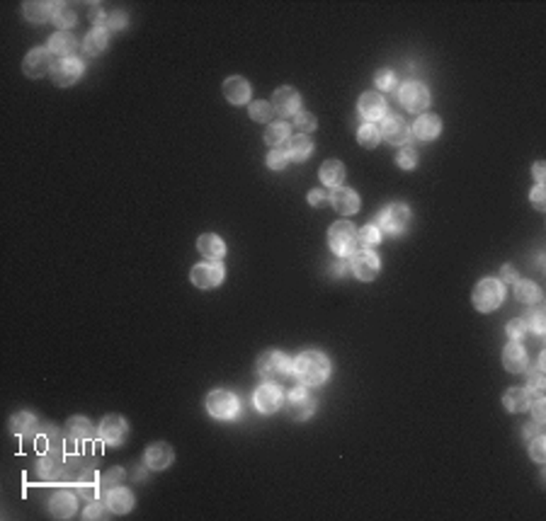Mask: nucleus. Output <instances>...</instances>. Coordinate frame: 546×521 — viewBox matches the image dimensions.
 Masks as SVG:
<instances>
[{"label":"nucleus","mask_w":546,"mask_h":521,"mask_svg":"<svg viewBox=\"0 0 546 521\" xmlns=\"http://www.w3.org/2000/svg\"><path fill=\"white\" fill-rule=\"evenodd\" d=\"M316 117L311 114V112H299V114H294V126H297L301 134H308V131L316 129Z\"/></svg>","instance_id":"44"},{"label":"nucleus","mask_w":546,"mask_h":521,"mask_svg":"<svg viewBox=\"0 0 546 521\" xmlns=\"http://www.w3.org/2000/svg\"><path fill=\"white\" fill-rule=\"evenodd\" d=\"M37 473L44 483H63L66 480V456L58 449L44 451L37 461Z\"/></svg>","instance_id":"5"},{"label":"nucleus","mask_w":546,"mask_h":521,"mask_svg":"<svg viewBox=\"0 0 546 521\" xmlns=\"http://www.w3.org/2000/svg\"><path fill=\"white\" fill-rule=\"evenodd\" d=\"M248 112H250V119L260 121V124H272V119H274V107H272V102L258 100V102H253V105L248 107Z\"/></svg>","instance_id":"38"},{"label":"nucleus","mask_w":546,"mask_h":521,"mask_svg":"<svg viewBox=\"0 0 546 521\" xmlns=\"http://www.w3.org/2000/svg\"><path fill=\"white\" fill-rule=\"evenodd\" d=\"M224 267L219 262H199L192 269L190 279L197 289H216L224 282Z\"/></svg>","instance_id":"15"},{"label":"nucleus","mask_w":546,"mask_h":521,"mask_svg":"<svg viewBox=\"0 0 546 521\" xmlns=\"http://www.w3.org/2000/svg\"><path fill=\"white\" fill-rule=\"evenodd\" d=\"M272 107L277 114L282 117H294L301 112V97H299V92L294 90V87H279L277 92H274L272 97Z\"/></svg>","instance_id":"19"},{"label":"nucleus","mask_w":546,"mask_h":521,"mask_svg":"<svg viewBox=\"0 0 546 521\" xmlns=\"http://www.w3.org/2000/svg\"><path fill=\"white\" fill-rule=\"evenodd\" d=\"M311 153H313V144H311V139H308L306 134H299V136H294V139L289 141L287 155H289V160H294V163H304V160H306Z\"/></svg>","instance_id":"33"},{"label":"nucleus","mask_w":546,"mask_h":521,"mask_svg":"<svg viewBox=\"0 0 546 521\" xmlns=\"http://www.w3.org/2000/svg\"><path fill=\"white\" fill-rule=\"evenodd\" d=\"M83 71H85V66H83V61H78V58H73V56L58 58L51 68V80L56 83L58 87H68L83 76Z\"/></svg>","instance_id":"14"},{"label":"nucleus","mask_w":546,"mask_h":521,"mask_svg":"<svg viewBox=\"0 0 546 521\" xmlns=\"http://www.w3.org/2000/svg\"><path fill=\"white\" fill-rule=\"evenodd\" d=\"M328 245L340 257H352L357 253V248H360V243H357V228L350 221H336L328 228Z\"/></svg>","instance_id":"3"},{"label":"nucleus","mask_w":546,"mask_h":521,"mask_svg":"<svg viewBox=\"0 0 546 521\" xmlns=\"http://www.w3.org/2000/svg\"><path fill=\"white\" fill-rule=\"evenodd\" d=\"M350 269L360 282H372V279H377L379 269H381V259L372 250H357L350 257Z\"/></svg>","instance_id":"12"},{"label":"nucleus","mask_w":546,"mask_h":521,"mask_svg":"<svg viewBox=\"0 0 546 521\" xmlns=\"http://www.w3.org/2000/svg\"><path fill=\"white\" fill-rule=\"evenodd\" d=\"M379 134L381 139H386L391 146H406L411 141V126L406 124V119L398 114L383 117L381 126H379Z\"/></svg>","instance_id":"13"},{"label":"nucleus","mask_w":546,"mask_h":521,"mask_svg":"<svg viewBox=\"0 0 546 521\" xmlns=\"http://www.w3.org/2000/svg\"><path fill=\"white\" fill-rule=\"evenodd\" d=\"M107 509H110V507H107V502L102 504L100 499H92V502L85 507V512H83V517H85V519H107V517H110V514H107Z\"/></svg>","instance_id":"48"},{"label":"nucleus","mask_w":546,"mask_h":521,"mask_svg":"<svg viewBox=\"0 0 546 521\" xmlns=\"http://www.w3.org/2000/svg\"><path fill=\"white\" fill-rule=\"evenodd\" d=\"M377 223H379L377 225L379 230H386V233H391V235H398L408 228V223H411V209H408L406 204H388L386 209L379 214Z\"/></svg>","instance_id":"8"},{"label":"nucleus","mask_w":546,"mask_h":521,"mask_svg":"<svg viewBox=\"0 0 546 521\" xmlns=\"http://www.w3.org/2000/svg\"><path fill=\"white\" fill-rule=\"evenodd\" d=\"M527 332V327H524V321H510L508 323V337L513 342L522 340V335Z\"/></svg>","instance_id":"51"},{"label":"nucleus","mask_w":546,"mask_h":521,"mask_svg":"<svg viewBox=\"0 0 546 521\" xmlns=\"http://www.w3.org/2000/svg\"><path fill=\"white\" fill-rule=\"evenodd\" d=\"M442 131V119L437 114H420L417 117V121L413 124L411 134L415 136V139L420 141H432L437 139Z\"/></svg>","instance_id":"24"},{"label":"nucleus","mask_w":546,"mask_h":521,"mask_svg":"<svg viewBox=\"0 0 546 521\" xmlns=\"http://www.w3.org/2000/svg\"><path fill=\"white\" fill-rule=\"evenodd\" d=\"M294 376L304 386H323L331 376V359L323 352H304L294 361Z\"/></svg>","instance_id":"1"},{"label":"nucleus","mask_w":546,"mask_h":521,"mask_svg":"<svg viewBox=\"0 0 546 521\" xmlns=\"http://www.w3.org/2000/svg\"><path fill=\"white\" fill-rule=\"evenodd\" d=\"M107 44H110V34H107L105 27H92L90 32L85 34V39H83V49H85L90 56L102 53L107 49Z\"/></svg>","instance_id":"31"},{"label":"nucleus","mask_w":546,"mask_h":521,"mask_svg":"<svg viewBox=\"0 0 546 521\" xmlns=\"http://www.w3.org/2000/svg\"><path fill=\"white\" fill-rule=\"evenodd\" d=\"M500 282H518V272H515V267L505 264L503 272H500Z\"/></svg>","instance_id":"57"},{"label":"nucleus","mask_w":546,"mask_h":521,"mask_svg":"<svg viewBox=\"0 0 546 521\" xmlns=\"http://www.w3.org/2000/svg\"><path fill=\"white\" fill-rule=\"evenodd\" d=\"M357 110H360L362 119L367 124H374L377 119H383L386 117V100H383L381 92H362L360 102H357Z\"/></svg>","instance_id":"16"},{"label":"nucleus","mask_w":546,"mask_h":521,"mask_svg":"<svg viewBox=\"0 0 546 521\" xmlns=\"http://www.w3.org/2000/svg\"><path fill=\"white\" fill-rule=\"evenodd\" d=\"M146 459V466L154 470H165L170 463H173L175 459V451L170 444H165V441H158V444H151L149 449H146L144 454Z\"/></svg>","instance_id":"21"},{"label":"nucleus","mask_w":546,"mask_h":521,"mask_svg":"<svg viewBox=\"0 0 546 521\" xmlns=\"http://www.w3.org/2000/svg\"><path fill=\"white\" fill-rule=\"evenodd\" d=\"M357 141L364 148H377L379 141H381V134H379V126L374 124H362L360 131H357Z\"/></svg>","instance_id":"40"},{"label":"nucleus","mask_w":546,"mask_h":521,"mask_svg":"<svg viewBox=\"0 0 546 521\" xmlns=\"http://www.w3.org/2000/svg\"><path fill=\"white\" fill-rule=\"evenodd\" d=\"M10 429H13L17 436H32L34 432L39 429L37 417H34L32 412H17V415H13V420H10Z\"/></svg>","instance_id":"34"},{"label":"nucleus","mask_w":546,"mask_h":521,"mask_svg":"<svg viewBox=\"0 0 546 521\" xmlns=\"http://www.w3.org/2000/svg\"><path fill=\"white\" fill-rule=\"evenodd\" d=\"M78 49V39L71 32H56L49 39V51L58 58H71Z\"/></svg>","instance_id":"28"},{"label":"nucleus","mask_w":546,"mask_h":521,"mask_svg":"<svg viewBox=\"0 0 546 521\" xmlns=\"http://www.w3.org/2000/svg\"><path fill=\"white\" fill-rule=\"evenodd\" d=\"M124 27H126V15L124 12H115V15H110L105 29H115V32H119V29H124Z\"/></svg>","instance_id":"54"},{"label":"nucleus","mask_w":546,"mask_h":521,"mask_svg":"<svg viewBox=\"0 0 546 521\" xmlns=\"http://www.w3.org/2000/svg\"><path fill=\"white\" fill-rule=\"evenodd\" d=\"M331 204L340 216H352L360 211V194L350 187H336L331 189Z\"/></svg>","instance_id":"18"},{"label":"nucleus","mask_w":546,"mask_h":521,"mask_svg":"<svg viewBox=\"0 0 546 521\" xmlns=\"http://www.w3.org/2000/svg\"><path fill=\"white\" fill-rule=\"evenodd\" d=\"M539 427H542V425H539V422H532V425H527V427H524V429H522V434H524V441H532L537 434H542V432H539Z\"/></svg>","instance_id":"56"},{"label":"nucleus","mask_w":546,"mask_h":521,"mask_svg":"<svg viewBox=\"0 0 546 521\" xmlns=\"http://www.w3.org/2000/svg\"><path fill=\"white\" fill-rule=\"evenodd\" d=\"M90 19H92V24H95V27H107V19H110V17H107V12L100 8V5H92Z\"/></svg>","instance_id":"53"},{"label":"nucleus","mask_w":546,"mask_h":521,"mask_svg":"<svg viewBox=\"0 0 546 521\" xmlns=\"http://www.w3.org/2000/svg\"><path fill=\"white\" fill-rule=\"evenodd\" d=\"M126 432H129V427H126L124 417L119 415H107L105 420L100 422V429H97V436H100V441H105V444H122V441L126 439Z\"/></svg>","instance_id":"17"},{"label":"nucleus","mask_w":546,"mask_h":521,"mask_svg":"<svg viewBox=\"0 0 546 521\" xmlns=\"http://www.w3.org/2000/svg\"><path fill=\"white\" fill-rule=\"evenodd\" d=\"M529 410H532V415H534V422H542L546 420V407H544V395H542V391H537L532 395V402H529Z\"/></svg>","instance_id":"49"},{"label":"nucleus","mask_w":546,"mask_h":521,"mask_svg":"<svg viewBox=\"0 0 546 521\" xmlns=\"http://www.w3.org/2000/svg\"><path fill=\"white\" fill-rule=\"evenodd\" d=\"M122 480H124V468H110L100 478V488L112 490V488H117V485H122Z\"/></svg>","instance_id":"43"},{"label":"nucleus","mask_w":546,"mask_h":521,"mask_svg":"<svg viewBox=\"0 0 546 521\" xmlns=\"http://www.w3.org/2000/svg\"><path fill=\"white\" fill-rule=\"evenodd\" d=\"M308 201H311V206H326V204H331V191H326V189H313V191H308Z\"/></svg>","instance_id":"52"},{"label":"nucleus","mask_w":546,"mask_h":521,"mask_svg":"<svg viewBox=\"0 0 546 521\" xmlns=\"http://www.w3.org/2000/svg\"><path fill=\"white\" fill-rule=\"evenodd\" d=\"M529 454H532V459L537 461V463H544L546 461V436L544 434L534 436L532 444H529Z\"/></svg>","instance_id":"47"},{"label":"nucleus","mask_w":546,"mask_h":521,"mask_svg":"<svg viewBox=\"0 0 546 521\" xmlns=\"http://www.w3.org/2000/svg\"><path fill=\"white\" fill-rule=\"evenodd\" d=\"M374 83H377L379 90H393L396 76H393L391 68H381V71H377V76H374Z\"/></svg>","instance_id":"46"},{"label":"nucleus","mask_w":546,"mask_h":521,"mask_svg":"<svg viewBox=\"0 0 546 521\" xmlns=\"http://www.w3.org/2000/svg\"><path fill=\"white\" fill-rule=\"evenodd\" d=\"M357 243H360L362 250H372L381 243V230L377 225H364V228L357 230Z\"/></svg>","instance_id":"39"},{"label":"nucleus","mask_w":546,"mask_h":521,"mask_svg":"<svg viewBox=\"0 0 546 521\" xmlns=\"http://www.w3.org/2000/svg\"><path fill=\"white\" fill-rule=\"evenodd\" d=\"M107 507H110L112 514L131 512V507H134V495H131V490L122 488V485L107 490Z\"/></svg>","instance_id":"26"},{"label":"nucleus","mask_w":546,"mask_h":521,"mask_svg":"<svg viewBox=\"0 0 546 521\" xmlns=\"http://www.w3.org/2000/svg\"><path fill=\"white\" fill-rule=\"evenodd\" d=\"M51 19L61 32H68V27H73V24L78 22V15L68 3H53V17Z\"/></svg>","instance_id":"35"},{"label":"nucleus","mask_w":546,"mask_h":521,"mask_svg":"<svg viewBox=\"0 0 546 521\" xmlns=\"http://www.w3.org/2000/svg\"><path fill=\"white\" fill-rule=\"evenodd\" d=\"M544 359H546V354H542V361H539V366L537 368H524L527 371V383H529V391H542L544 388V373H542V368H544Z\"/></svg>","instance_id":"41"},{"label":"nucleus","mask_w":546,"mask_h":521,"mask_svg":"<svg viewBox=\"0 0 546 521\" xmlns=\"http://www.w3.org/2000/svg\"><path fill=\"white\" fill-rule=\"evenodd\" d=\"M544 311H534L532 316L524 321V327L532 332H537V335H544Z\"/></svg>","instance_id":"50"},{"label":"nucleus","mask_w":546,"mask_h":521,"mask_svg":"<svg viewBox=\"0 0 546 521\" xmlns=\"http://www.w3.org/2000/svg\"><path fill=\"white\" fill-rule=\"evenodd\" d=\"M503 366L508 368L510 373H522L524 368L529 366L527 352L520 342H510L508 347L503 349Z\"/></svg>","instance_id":"25"},{"label":"nucleus","mask_w":546,"mask_h":521,"mask_svg":"<svg viewBox=\"0 0 546 521\" xmlns=\"http://www.w3.org/2000/svg\"><path fill=\"white\" fill-rule=\"evenodd\" d=\"M282 402H284L282 388H279L277 383H272V381L263 383V386H260L258 391H255V395H253L255 410L263 412V415H272V412H277L279 407H282Z\"/></svg>","instance_id":"10"},{"label":"nucleus","mask_w":546,"mask_h":521,"mask_svg":"<svg viewBox=\"0 0 546 521\" xmlns=\"http://www.w3.org/2000/svg\"><path fill=\"white\" fill-rule=\"evenodd\" d=\"M197 250L206 259H221L226 255V243L216 233H204L197 240Z\"/></svg>","instance_id":"29"},{"label":"nucleus","mask_w":546,"mask_h":521,"mask_svg":"<svg viewBox=\"0 0 546 521\" xmlns=\"http://www.w3.org/2000/svg\"><path fill=\"white\" fill-rule=\"evenodd\" d=\"M532 204L537 211H544L546 209V199H544V185H537L532 189Z\"/></svg>","instance_id":"55"},{"label":"nucleus","mask_w":546,"mask_h":521,"mask_svg":"<svg viewBox=\"0 0 546 521\" xmlns=\"http://www.w3.org/2000/svg\"><path fill=\"white\" fill-rule=\"evenodd\" d=\"M206 410L216 420H233L240 410V402L233 393L229 391H211L206 395Z\"/></svg>","instance_id":"7"},{"label":"nucleus","mask_w":546,"mask_h":521,"mask_svg":"<svg viewBox=\"0 0 546 521\" xmlns=\"http://www.w3.org/2000/svg\"><path fill=\"white\" fill-rule=\"evenodd\" d=\"M534 177H537V185H544V163H534Z\"/></svg>","instance_id":"58"},{"label":"nucleus","mask_w":546,"mask_h":521,"mask_svg":"<svg viewBox=\"0 0 546 521\" xmlns=\"http://www.w3.org/2000/svg\"><path fill=\"white\" fill-rule=\"evenodd\" d=\"M287 160H289L287 151L272 148V151L267 153V168H270V170H284V168H287Z\"/></svg>","instance_id":"45"},{"label":"nucleus","mask_w":546,"mask_h":521,"mask_svg":"<svg viewBox=\"0 0 546 521\" xmlns=\"http://www.w3.org/2000/svg\"><path fill=\"white\" fill-rule=\"evenodd\" d=\"M76 507H78L76 495L68 493V490H58L49 499V512H51L53 519H71L76 514Z\"/></svg>","instance_id":"20"},{"label":"nucleus","mask_w":546,"mask_h":521,"mask_svg":"<svg viewBox=\"0 0 546 521\" xmlns=\"http://www.w3.org/2000/svg\"><path fill=\"white\" fill-rule=\"evenodd\" d=\"M22 15H24V19H29V22L42 24V22H47L49 17H53V3H42V0L24 3Z\"/></svg>","instance_id":"30"},{"label":"nucleus","mask_w":546,"mask_h":521,"mask_svg":"<svg viewBox=\"0 0 546 521\" xmlns=\"http://www.w3.org/2000/svg\"><path fill=\"white\" fill-rule=\"evenodd\" d=\"M284 410L292 420H308L316 412V400L306 388H294L287 398H284Z\"/></svg>","instance_id":"9"},{"label":"nucleus","mask_w":546,"mask_h":521,"mask_svg":"<svg viewBox=\"0 0 546 521\" xmlns=\"http://www.w3.org/2000/svg\"><path fill=\"white\" fill-rule=\"evenodd\" d=\"M66 439L68 441H78V444H85V441H92L95 439V427L88 422V417H71V420L66 422Z\"/></svg>","instance_id":"22"},{"label":"nucleus","mask_w":546,"mask_h":521,"mask_svg":"<svg viewBox=\"0 0 546 521\" xmlns=\"http://www.w3.org/2000/svg\"><path fill=\"white\" fill-rule=\"evenodd\" d=\"M532 402V391L529 388H508L503 393V405L508 412H527Z\"/></svg>","instance_id":"27"},{"label":"nucleus","mask_w":546,"mask_h":521,"mask_svg":"<svg viewBox=\"0 0 546 521\" xmlns=\"http://www.w3.org/2000/svg\"><path fill=\"white\" fill-rule=\"evenodd\" d=\"M505 298V289L500 279H481L479 284L474 287V293H471V301H474V308L481 313H493L500 308Z\"/></svg>","instance_id":"2"},{"label":"nucleus","mask_w":546,"mask_h":521,"mask_svg":"<svg viewBox=\"0 0 546 521\" xmlns=\"http://www.w3.org/2000/svg\"><path fill=\"white\" fill-rule=\"evenodd\" d=\"M515 298H518L520 303H537L539 298H542V289H539L534 282L518 279V282H515Z\"/></svg>","instance_id":"37"},{"label":"nucleus","mask_w":546,"mask_h":521,"mask_svg":"<svg viewBox=\"0 0 546 521\" xmlns=\"http://www.w3.org/2000/svg\"><path fill=\"white\" fill-rule=\"evenodd\" d=\"M398 100H401V105L406 107L408 112H413V114H422V112L430 107L432 95H430V90H427V85L408 80L406 85L398 90Z\"/></svg>","instance_id":"6"},{"label":"nucleus","mask_w":546,"mask_h":521,"mask_svg":"<svg viewBox=\"0 0 546 521\" xmlns=\"http://www.w3.org/2000/svg\"><path fill=\"white\" fill-rule=\"evenodd\" d=\"M224 97L231 105H245L250 100V83L240 76L226 78L224 80Z\"/></svg>","instance_id":"23"},{"label":"nucleus","mask_w":546,"mask_h":521,"mask_svg":"<svg viewBox=\"0 0 546 521\" xmlns=\"http://www.w3.org/2000/svg\"><path fill=\"white\" fill-rule=\"evenodd\" d=\"M321 182L331 187V189L342 187V182H345V165L340 160H326L321 165Z\"/></svg>","instance_id":"32"},{"label":"nucleus","mask_w":546,"mask_h":521,"mask_svg":"<svg viewBox=\"0 0 546 521\" xmlns=\"http://www.w3.org/2000/svg\"><path fill=\"white\" fill-rule=\"evenodd\" d=\"M289 136H292L289 124H284V121H272V124L267 126V131H265V144L272 146V148H279L282 144H287Z\"/></svg>","instance_id":"36"},{"label":"nucleus","mask_w":546,"mask_h":521,"mask_svg":"<svg viewBox=\"0 0 546 521\" xmlns=\"http://www.w3.org/2000/svg\"><path fill=\"white\" fill-rule=\"evenodd\" d=\"M258 373L265 378V381H272V383L284 381V378H289L294 373V361L284 352H274V349H270V352L260 354Z\"/></svg>","instance_id":"4"},{"label":"nucleus","mask_w":546,"mask_h":521,"mask_svg":"<svg viewBox=\"0 0 546 521\" xmlns=\"http://www.w3.org/2000/svg\"><path fill=\"white\" fill-rule=\"evenodd\" d=\"M396 163L401 165L403 170H413L417 165V153H415V148H411V146H403L401 151H398V155H396Z\"/></svg>","instance_id":"42"},{"label":"nucleus","mask_w":546,"mask_h":521,"mask_svg":"<svg viewBox=\"0 0 546 521\" xmlns=\"http://www.w3.org/2000/svg\"><path fill=\"white\" fill-rule=\"evenodd\" d=\"M53 53L49 51V46H37L24 56L22 61V71L27 78H42L47 73H51L53 68Z\"/></svg>","instance_id":"11"}]
</instances>
